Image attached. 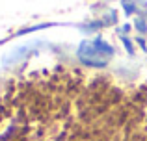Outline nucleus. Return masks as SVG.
I'll return each instance as SVG.
<instances>
[{
	"mask_svg": "<svg viewBox=\"0 0 147 141\" xmlns=\"http://www.w3.org/2000/svg\"><path fill=\"white\" fill-rule=\"evenodd\" d=\"M114 54V48L102 39H93V41H84L78 48V58L84 63H90L95 67H102L108 63V59Z\"/></svg>",
	"mask_w": 147,
	"mask_h": 141,
	"instance_id": "obj_1",
	"label": "nucleus"
}]
</instances>
